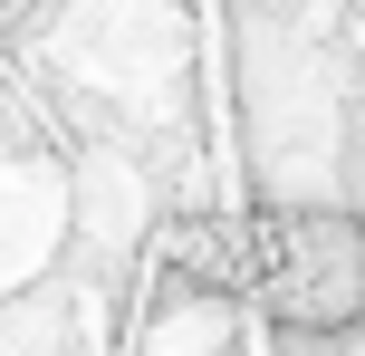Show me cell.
Segmentation results:
<instances>
[{"mask_svg":"<svg viewBox=\"0 0 365 356\" xmlns=\"http://www.w3.org/2000/svg\"><path fill=\"white\" fill-rule=\"evenodd\" d=\"M202 270L231 280L250 308H269V327L298 337H346L365 327V222L336 203H269L240 231L202 241Z\"/></svg>","mask_w":365,"mask_h":356,"instance_id":"1","label":"cell"}]
</instances>
